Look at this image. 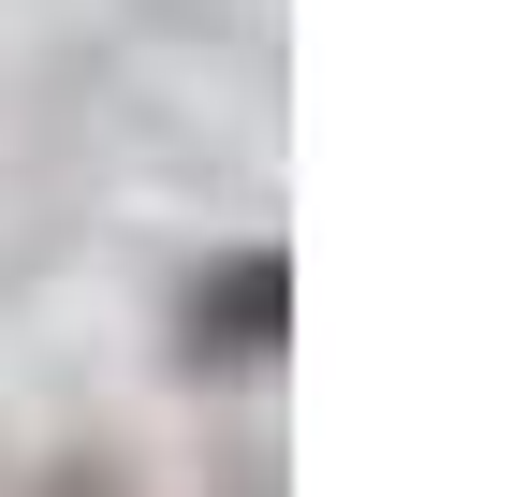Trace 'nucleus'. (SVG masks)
I'll list each match as a JSON object with an SVG mask.
<instances>
[{
    "instance_id": "nucleus-1",
    "label": "nucleus",
    "mask_w": 512,
    "mask_h": 497,
    "mask_svg": "<svg viewBox=\"0 0 512 497\" xmlns=\"http://www.w3.org/2000/svg\"><path fill=\"white\" fill-rule=\"evenodd\" d=\"M293 337V264L278 249H220V264L191 278V366L220 351V366H264V351Z\"/></svg>"
},
{
    "instance_id": "nucleus-2",
    "label": "nucleus",
    "mask_w": 512,
    "mask_h": 497,
    "mask_svg": "<svg viewBox=\"0 0 512 497\" xmlns=\"http://www.w3.org/2000/svg\"><path fill=\"white\" fill-rule=\"evenodd\" d=\"M30 497H132L103 454H59V468H30Z\"/></svg>"
}]
</instances>
